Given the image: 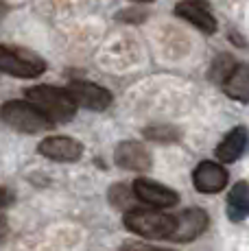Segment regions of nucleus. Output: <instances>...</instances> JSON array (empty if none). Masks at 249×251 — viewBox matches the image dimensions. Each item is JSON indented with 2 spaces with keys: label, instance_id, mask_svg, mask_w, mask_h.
<instances>
[{
  "label": "nucleus",
  "instance_id": "16",
  "mask_svg": "<svg viewBox=\"0 0 249 251\" xmlns=\"http://www.w3.org/2000/svg\"><path fill=\"white\" fill-rule=\"evenodd\" d=\"M133 188L124 186V183H116V186L109 188V201H112L116 207H123V210H131V199H133Z\"/></svg>",
  "mask_w": 249,
  "mask_h": 251
},
{
  "label": "nucleus",
  "instance_id": "21",
  "mask_svg": "<svg viewBox=\"0 0 249 251\" xmlns=\"http://www.w3.org/2000/svg\"><path fill=\"white\" fill-rule=\"evenodd\" d=\"M181 2H188V4H195V7H201V9H208V11H210V2H208V0H181Z\"/></svg>",
  "mask_w": 249,
  "mask_h": 251
},
{
  "label": "nucleus",
  "instance_id": "17",
  "mask_svg": "<svg viewBox=\"0 0 249 251\" xmlns=\"http://www.w3.org/2000/svg\"><path fill=\"white\" fill-rule=\"evenodd\" d=\"M145 133H147V138L160 140V142H164V140H177V136H179L173 127H151Z\"/></svg>",
  "mask_w": 249,
  "mask_h": 251
},
{
  "label": "nucleus",
  "instance_id": "11",
  "mask_svg": "<svg viewBox=\"0 0 249 251\" xmlns=\"http://www.w3.org/2000/svg\"><path fill=\"white\" fill-rule=\"evenodd\" d=\"M247 142H249V133L245 127H236L225 136L217 147V157L219 162L223 164H229V162H236L238 157L245 153L247 149Z\"/></svg>",
  "mask_w": 249,
  "mask_h": 251
},
{
  "label": "nucleus",
  "instance_id": "2",
  "mask_svg": "<svg viewBox=\"0 0 249 251\" xmlns=\"http://www.w3.org/2000/svg\"><path fill=\"white\" fill-rule=\"evenodd\" d=\"M124 227L133 234L149 240H169L175 227L173 214L164 210H149V207H131L124 212Z\"/></svg>",
  "mask_w": 249,
  "mask_h": 251
},
{
  "label": "nucleus",
  "instance_id": "15",
  "mask_svg": "<svg viewBox=\"0 0 249 251\" xmlns=\"http://www.w3.org/2000/svg\"><path fill=\"white\" fill-rule=\"evenodd\" d=\"M236 61L232 59L229 55H219L217 59H214L212 64V70H210V76H212V81H217V83H225L227 81V76L232 75L234 70H236Z\"/></svg>",
  "mask_w": 249,
  "mask_h": 251
},
{
  "label": "nucleus",
  "instance_id": "20",
  "mask_svg": "<svg viewBox=\"0 0 249 251\" xmlns=\"http://www.w3.org/2000/svg\"><path fill=\"white\" fill-rule=\"evenodd\" d=\"M9 234V223H7V216L0 214V243L4 240V236Z\"/></svg>",
  "mask_w": 249,
  "mask_h": 251
},
{
  "label": "nucleus",
  "instance_id": "8",
  "mask_svg": "<svg viewBox=\"0 0 249 251\" xmlns=\"http://www.w3.org/2000/svg\"><path fill=\"white\" fill-rule=\"evenodd\" d=\"M37 151L55 162H76L83 155V144L68 136H50L42 140Z\"/></svg>",
  "mask_w": 249,
  "mask_h": 251
},
{
  "label": "nucleus",
  "instance_id": "18",
  "mask_svg": "<svg viewBox=\"0 0 249 251\" xmlns=\"http://www.w3.org/2000/svg\"><path fill=\"white\" fill-rule=\"evenodd\" d=\"M121 251H153V245L149 243H124Z\"/></svg>",
  "mask_w": 249,
  "mask_h": 251
},
{
  "label": "nucleus",
  "instance_id": "5",
  "mask_svg": "<svg viewBox=\"0 0 249 251\" xmlns=\"http://www.w3.org/2000/svg\"><path fill=\"white\" fill-rule=\"evenodd\" d=\"M175 219V227L171 231L169 240L173 243H190V240L199 238L205 229H208V214L201 207H188V210L173 214Z\"/></svg>",
  "mask_w": 249,
  "mask_h": 251
},
{
  "label": "nucleus",
  "instance_id": "9",
  "mask_svg": "<svg viewBox=\"0 0 249 251\" xmlns=\"http://www.w3.org/2000/svg\"><path fill=\"white\" fill-rule=\"evenodd\" d=\"M114 162L121 168H127V171L142 173L151 168V153L147 151L145 144L133 142V140H124L114 151Z\"/></svg>",
  "mask_w": 249,
  "mask_h": 251
},
{
  "label": "nucleus",
  "instance_id": "6",
  "mask_svg": "<svg viewBox=\"0 0 249 251\" xmlns=\"http://www.w3.org/2000/svg\"><path fill=\"white\" fill-rule=\"evenodd\" d=\"M133 195L138 201L155 207V210H166V207H175L179 203V195L175 190L153 179H145V177L133 181Z\"/></svg>",
  "mask_w": 249,
  "mask_h": 251
},
{
  "label": "nucleus",
  "instance_id": "12",
  "mask_svg": "<svg viewBox=\"0 0 249 251\" xmlns=\"http://www.w3.org/2000/svg\"><path fill=\"white\" fill-rule=\"evenodd\" d=\"M249 216V183L238 181L227 195V219L238 223Z\"/></svg>",
  "mask_w": 249,
  "mask_h": 251
},
{
  "label": "nucleus",
  "instance_id": "19",
  "mask_svg": "<svg viewBox=\"0 0 249 251\" xmlns=\"http://www.w3.org/2000/svg\"><path fill=\"white\" fill-rule=\"evenodd\" d=\"M118 20H129V22H142L145 20V13H133V11H127V13H121Z\"/></svg>",
  "mask_w": 249,
  "mask_h": 251
},
{
  "label": "nucleus",
  "instance_id": "10",
  "mask_svg": "<svg viewBox=\"0 0 249 251\" xmlns=\"http://www.w3.org/2000/svg\"><path fill=\"white\" fill-rule=\"evenodd\" d=\"M193 183L203 195L221 192L227 186V171L217 162H201L193 173Z\"/></svg>",
  "mask_w": 249,
  "mask_h": 251
},
{
  "label": "nucleus",
  "instance_id": "3",
  "mask_svg": "<svg viewBox=\"0 0 249 251\" xmlns=\"http://www.w3.org/2000/svg\"><path fill=\"white\" fill-rule=\"evenodd\" d=\"M0 118L20 133H40L52 127V123L46 118L37 107H33L28 100H9L0 109Z\"/></svg>",
  "mask_w": 249,
  "mask_h": 251
},
{
  "label": "nucleus",
  "instance_id": "23",
  "mask_svg": "<svg viewBox=\"0 0 249 251\" xmlns=\"http://www.w3.org/2000/svg\"><path fill=\"white\" fill-rule=\"evenodd\" d=\"M133 2H151V0H133Z\"/></svg>",
  "mask_w": 249,
  "mask_h": 251
},
{
  "label": "nucleus",
  "instance_id": "14",
  "mask_svg": "<svg viewBox=\"0 0 249 251\" xmlns=\"http://www.w3.org/2000/svg\"><path fill=\"white\" fill-rule=\"evenodd\" d=\"M223 90L229 99L247 103L249 100V68L247 66H236V70L223 83Z\"/></svg>",
  "mask_w": 249,
  "mask_h": 251
},
{
  "label": "nucleus",
  "instance_id": "24",
  "mask_svg": "<svg viewBox=\"0 0 249 251\" xmlns=\"http://www.w3.org/2000/svg\"><path fill=\"white\" fill-rule=\"evenodd\" d=\"M153 251H171V249H157V247H153Z\"/></svg>",
  "mask_w": 249,
  "mask_h": 251
},
{
  "label": "nucleus",
  "instance_id": "22",
  "mask_svg": "<svg viewBox=\"0 0 249 251\" xmlns=\"http://www.w3.org/2000/svg\"><path fill=\"white\" fill-rule=\"evenodd\" d=\"M9 199H11V197H9V192L4 190V188H0V207L7 205V203H9Z\"/></svg>",
  "mask_w": 249,
  "mask_h": 251
},
{
  "label": "nucleus",
  "instance_id": "13",
  "mask_svg": "<svg viewBox=\"0 0 249 251\" xmlns=\"http://www.w3.org/2000/svg\"><path fill=\"white\" fill-rule=\"evenodd\" d=\"M175 13L179 18H184V20H188L190 24H195V26L203 33L217 31V20H214V16L208 11V9L195 7V4H188V2H179L175 7Z\"/></svg>",
  "mask_w": 249,
  "mask_h": 251
},
{
  "label": "nucleus",
  "instance_id": "4",
  "mask_svg": "<svg viewBox=\"0 0 249 251\" xmlns=\"http://www.w3.org/2000/svg\"><path fill=\"white\" fill-rule=\"evenodd\" d=\"M46 70V64L33 52L18 50V48L0 44V72L20 79H33Z\"/></svg>",
  "mask_w": 249,
  "mask_h": 251
},
{
  "label": "nucleus",
  "instance_id": "25",
  "mask_svg": "<svg viewBox=\"0 0 249 251\" xmlns=\"http://www.w3.org/2000/svg\"><path fill=\"white\" fill-rule=\"evenodd\" d=\"M247 68H249V66H247Z\"/></svg>",
  "mask_w": 249,
  "mask_h": 251
},
{
  "label": "nucleus",
  "instance_id": "1",
  "mask_svg": "<svg viewBox=\"0 0 249 251\" xmlns=\"http://www.w3.org/2000/svg\"><path fill=\"white\" fill-rule=\"evenodd\" d=\"M26 100L37 107L46 118L55 123H70L76 114V103L68 90L55 88V85H33L25 92Z\"/></svg>",
  "mask_w": 249,
  "mask_h": 251
},
{
  "label": "nucleus",
  "instance_id": "7",
  "mask_svg": "<svg viewBox=\"0 0 249 251\" xmlns=\"http://www.w3.org/2000/svg\"><path fill=\"white\" fill-rule=\"evenodd\" d=\"M68 94L73 96L76 107H85L92 112H103L112 105V92L88 81H75L68 85Z\"/></svg>",
  "mask_w": 249,
  "mask_h": 251
}]
</instances>
